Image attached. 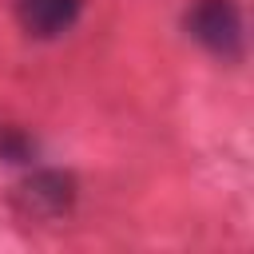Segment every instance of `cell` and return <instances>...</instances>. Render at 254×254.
Segmentation results:
<instances>
[{"label": "cell", "instance_id": "cell-1", "mask_svg": "<svg viewBox=\"0 0 254 254\" xmlns=\"http://www.w3.org/2000/svg\"><path fill=\"white\" fill-rule=\"evenodd\" d=\"M79 198L75 175L60 171V167H40L32 175H24L12 190H8V206L20 222H36V226H52L60 218L71 214Z\"/></svg>", "mask_w": 254, "mask_h": 254}, {"label": "cell", "instance_id": "cell-2", "mask_svg": "<svg viewBox=\"0 0 254 254\" xmlns=\"http://www.w3.org/2000/svg\"><path fill=\"white\" fill-rule=\"evenodd\" d=\"M183 28L198 48L218 60L234 64L246 52V20L234 0H190V8L183 12Z\"/></svg>", "mask_w": 254, "mask_h": 254}, {"label": "cell", "instance_id": "cell-3", "mask_svg": "<svg viewBox=\"0 0 254 254\" xmlns=\"http://www.w3.org/2000/svg\"><path fill=\"white\" fill-rule=\"evenodd\" d=\"M12 8L32 40H60L83 16V0H12Z\"/></svg>", "mask_w": 254, "mask_h": 254}, {"label": "cell", "instance_id": "cell-4", "mask_svg": "<svg viewBox=\"0 0 254 254\" xmlns=\"http://www.w3.org/2000/svg\"><path fill=\"white\" fill-rule=\"evenodd\" d=\"M32 155H36V143H32L24 131L0 127V159H4V163H28Z\"/></svg>", "mask_w": 254, "mask_h": 254}]
</instances>
